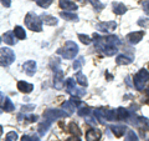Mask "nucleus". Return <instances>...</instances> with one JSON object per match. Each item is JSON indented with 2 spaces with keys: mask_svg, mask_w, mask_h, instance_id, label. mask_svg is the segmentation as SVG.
Here are the masks:
<instances>
[{
  "mask_svg": "<svg viewBox=\"0 0 149 141\" xmlns=\"http://www.w3.org/2000/svg\"><path fill=\"white\" fill-rule=\"evenodd\" d=\"M1 4H3V6L9 8L11 5V0H1Z\"/></svg>",
  "mask_w": 149,
  "mask_h": 141,
  "instance_id": "37998d69",
  "label": "nucleus"
},
{
  "mask_svg": "<svg viewBox=\"0 0 149 141\" xmlns=\"http://www.w3.org/2000/svg\"><path fill=\"white\" fill-rule=\"evenodd\" d=\"M125 141H138V136L133 130H127L125 133Z\"/></svg>",
  "mask_w": 149,
  "mask_h": 141,
  "instance_id": "c756f323",
  "label": "nucleus"
},
{
  "mask_svg": "<svg viewBox=\"0 0 149 141\" xmlns=\"http://www.w3.org/2000/svg\"><path fill=\"white\" fill-rule=\"evenodd\" d=\"M76 81L80 84V85H82V86H87V84H88L87 82V78L82 73H80V71L76 74Z\"/></svg>",
  "mask_w": 149,
  "mask_h": 141,
  "instance_id": "bb28decb",
  "label": "nucleus"
},
{
  "mask_svg": "<svg viewBox=\"0 0 149 141\" xmlns=\"http://www.w3.org/2000/svg\"><path fill=\"white\" fill-rule=\"evenodd\" d=\"M17 89L19 91L24 92V94H29L32 91V89H34V85L32 84H29L26 81H22V80H20V81L17 82Z\"/></svg>",
  "mask_w": 149,
  "mask_h": 141,
  "instance_id": "ddd939ff",
  "label": "nucleus"
},
{
  "mask_svg": "<svg viewBox=\"0 0 149 141\" xmlns=\"http://www.w3.org/2000/svg\"><path fill=\"white\" fill-rule=\"evenodd\" d=\"M62 109H63L65 111H67V114H68V115H71L72 112L76 110V106L72 104L71 100H68V101H65L63 104H62Z\"/></svg>",
  "mask_w": 149,
  "mask_h": 141,
  "instance_id": "b1692460",
  "label": "nucleus"
},
{
  "mask_svg": "<svg viewBox=\"0 0 149 141\" xmlns=\"http://www.w3.org/2000/svg\"><path fill=\"white\" fill-rule=\"evenodd\" d=\"M127 11V8H125L124 4L122 3H114L113 4V13L117 14V15H122Z\"/></svg>",
  "mask_w": 149,
  "mask_h": 141,
  "instance_id": "6ab92c4d",
  "label": "nucleus"
},
{
  "mask_svg": "<svg viewBox=\"0 0 149 141\" xmlns=\"http://www.w3.org/2000/svg\"><path fill=\"white\" fill-rule=\"evenodd\" d=\"M71 102H72V104L76 106V107L81 105V100L78 99V96H72V97H71Z\"/></svg>",
  "mask_w": 149,
  "mask_h": 141,
  "instance_id": "ea45409f",
  "label": "nucleus"
},
{
  "mask_svg": "<svg viewBox=\"0 0 149 141\" xmlns=\"http://www.w3.org/2000/svg\"><path fill=\"white\" fill-rule=\"evenodd\" d=\"M144 36V31H133L129 32L127 35V41H129L130 44H138L139 41L143 39Z\"/></svg>",
  "mask_w": 149,
  "mask_h": 141,
  "instance_id": "6e6552de",
  "label": "nucleus"
},
{
  "mask_svg": "<svg viewBox=\"0 0 149 141\" xmlns=\"http://www.w3.org/2000/svg\"><path fill=\"white\" fill-rule=\"evenodd\" d=\"M61 18H63V19H66V20H68V21H78V16L76 15V14H73V13H70V11H61Z\"/></svg>",
  "mask_w": 149,
  "mask_h": 141,
  "instance_id": "5701e85b",
  "label": "nucleus"
},
{
  "mask_svg": "<svg viewBox=\"0 0 149 141\" xmlns=\"http://www.w3.org/2000/svg\"><path fill=\"white\" fill-rule=\"evenodd\" d=\"M68 131H70V133H72L73 135H76V136H80L82 134L80 128H78L77 124H74V123H71L68 125Z\"/></svg>",
  "mask_w": 149,
  "mask_h": 141,
  "instance_id": "c85d7f7f",
  "label": "nucleus"
},
{
  "mask_svg": "<svg viewBox=\"0 0 149 141\" xmlns=\"http://www.w3.org/2000/svg\"><path fill=\"white\" fill-rule=\"evenodd\" d=\"M148 141H149V140H148Z\"/></svg>",
  "mask_w": 149,
  "mask_h": 141,
  "instance_id": "a18cd8bd",
  "label": "nucleus"
},
{
  "mask_svg": "<svg viewBox=\"0 0 149 141\" xmlns=\"http://www.w3.org/2000/svg\"><path fill=\"white\" fill-rule=\"evenodd\" d=\"M104 40H106V43L111 46H118L120 44L118 36H116V35H107V36H104Z\"/></svg>",
  "mask_w": 149,
  "mask_h": 141,
  "instance_id": "a211bd4d",
  "label": "nucleus"
},
{
  "mask_svg": "<svg viewBox=\"0 0 149 141\" xmlns=\"http://www.w3.org/2000/svg\"><path fill=\"white\" fill-rule=\"evenodd\" d=\"M51 4H52V0H37V5H39L40 8H49Z\"/></svg>",
  "mask_w": 149,
  "mask_h": 141,
  "instance_id": "473e14b6",
  "label": "nucleus"
},
{
  "mask_svg": "<svg viewBox=\"0 0 149 141\" xmlns=\"http://www.w3.org/2000/svg\"><path fill=\"white\" fill-rule=\"evenodd\" d=\"M103 115H104L106 121L117 120V111H114V110H103Z\"/></svg>",
  "mask_w": 149,
  "mask_h": 141,
  "instance_id": "4be33fe9",
  "label": "nucleus"
},
{
  "mask_svg": "<svg viewBox=\"0 0 149 141\" xmlns=\"http://www.w3.org/2000/svg\"><path fill=\"white\" fill-rule=\"evenodd\" d=\"M116 27H117V24H116L114 21H104V23L97 24V30L102 31V32H111V31H113Z\"/></svg>",
  "mask_w": 149,
  "mask_h": 141,
  "instance_id": "0eeeda50",
  "label": "nucleus"
},
{
  "mask_svg": "<svg viewBox=\"0 0 149 141\" xmlns=\"http://www.w3.org/2000/svg\"><path fill=\"white\" fill-rule=\"evenodd\" d=\"M90 114H91V109H88V107H81V109L78 110V115L82 117H87Z\"/></svg>",
  "mask_w": 149,
  "mask_h": 141,
  "instance_id": "f704fd0d",
  "label": "nucleus"
},
{
  "mask_svg": "<svg viewBox=\"0 0 149 141\" xmlns=\"http://www.w3.org/2000/svg\"><path fill=\"white\" fill-rule=\"evenodd\" d=\"M25 24L32 31H36V32L42 31V20L34 13H29L25 16Z\"/></svg>",
  "mask_w": 149,
  "mask_h": 141,
  "instance_id": "f03ea898",
  "label": "nucleus"
},
{
  "mask_svg": "<svg viewBox=\"0 0 149 141\" xmlns=\"http://www.w3.org/2000/svg\"><path fill=\"white\" fill-rule=\"evenodd\" d=\"M57 54H60L65 59H74V56L78 54V46L73 41H66L63 48L57 50Z\"/></svg>",
  "mask_w": 149,
  "mask_h": 141,
  "instance_id": "f257e3e1",
  "label": "nucleus"
},
{
  "mask_svg": "<svg viewBox=\"0 0 149 141\" xmlns=\"http://www.w3.org/2000/svg\"><path fill=\"white\" fill-rule=\"evenodd\" d=\"M16 140H17V134L15 133V131H10V133H8L5 141H16Z\"/></svg>",
  "mask_w": 149,
  "mask_h": 141,
  "instance_id": "e433bc0d",
  "label": "nucleus"
},
{
  "mask_svg": "<svg viewBox=\"0 0 149 141\" xmlns=\"http://www.w3.org/2000/svg\"><path fill=\"white\" fill-rule=\"evenodd\" d=\"M35 109V105H24L21 107V111H31V110H34Z\"/></svg>",
  "mask_w": 149,
  "mask_h": 141,
  "instance_id": "79ce46f5",
  "label": "nucleus"
},
{
  "mask_svg": "<svg viewBox=\"0 0 149 141\" xmlns=\"http://www.w3.org/2000/svg\"><path fill=\"white\" fill-rule=\"evenodd\" d=\"M0 61H1V66H9L15 61V53L9 49V48H1V53H0Z\"/></svg>",
  "mask_w": 149,
  "mask_h": 141,
  "instance_id": "20e7f679",
  "label": "nucleus"
},
{
  "mask_svg": "<svg viewBox=\"0 0 149 141\" xmlns=\"http://www.w3.org/2000/svg\"><path fill=\"white\" fill-rule=\"evenodd\" d=\"M142 8H143L144 13L149 16V0H144V1L142 3Z\"/></svg>",
  "mask_w": 149,
  "mask_h": 141,
  "instance_id": "58836bf2",
  "label": "nucleus"
},
{
  "mask_svg": "<svg viewBox=\"0 0 149 141\" xmlns=\"http://www.w3.org/2000/svg\"><path fill=\"white\" fill-rule=\"evenodd\" d=\"M117 120H129V111L127 109H124V107H118L117 110Z\"/></svg>",
  "mask_w": 149,
  "mask_h": 141,
  "instance_id": "dca6fc26",
  "label": "nucleus"
},
{
  "mask_svg": "<svg viewBox=\"0 0 149 141\" xmlns=\"http://www.w3.org/2000/svg\"><path fill=\"white\" fill-rule=\"evenodd\" d=\"M78 39L81 40V43L82 44H85V45H88L91 43V37L88 36V35H83V34H78Z\"/></svg>",
  "mask_w": 149,
  "mask_h": 141,
  "instance_id": "72a5a7b5",
  "label": "nucleus"
},
{
  "mask_svg": "<svg viewBox=\"0 0 149 141\" xmlns=\"http://www.w3.org/2000/svg\"><path fill=\"white\" fill-rule=\"evenodd\" d=\"M93 114H95V117L97 119V121H100L101 124L106 123V119H104V115H103V111L102 110L96 109V110H93Z\"/></svg>",
  "mask_w": 149,
  "mask_h": 141,
  "instance_id": "cd10ccee",
  "label": "nucleus"
},
{
  "mask_svg": "<svg viewBox=\"0 0 149 141\" xmlns=\"http://www.w3.org/2000/svg\"><path fill=\"white\" fill-rule=\"evenodd\" d=\"M14 109H15V106H14L13 101L9 97H4V95L1 94V110L5 112H10Z\"/></svg>",
  "mask_w": 149,
  "mask_h": 141,
  "instance_id": "f8f14e48",
  "label": "nucleus"
},
{
  "mask_svg": "<svg viewBox=\"0 0 149 141\" xmlns=\"http://www.w3.org/2000/svg\"><path fill=\"white\" fill-rule=\"evenodd\" d=\"M66 116H68L67 112L57 110V109H49V110H46L44 112L45 120H49V121H51V123L55 121V120H57V119H61V117H66Z\"/></svg>",
  "mask_w": 149,
  "mask_h": 141,
  "instance_id": "39448f33",
  "label": "nucleus"
},
{
  "mask_svg": "<svg viewBox=\"0 0 149 141\" xmlns=\"http://www.w3.org/2000/svg\"><path fill=\"white\" fill-rule=\"evenodd\" d=\"M41 20L47 25H57V19L55 16H51V15H45V14H42V15H41Z\"/></svg>",
  "mask_w": 149,
  "mask_h": 141,
  "instance_id": "412c9836",
  "label": "nucleus"
},
{
  "mask_svg": "<svg viewBox=\"0 0 149 141\" xmlns=\"http://www.w3.org/2000/svg\"><path fill=\"white\" fill-rule=\"evenodd\" d=\"M51 121H49V120H46V121H44V123H41L40 125H39V129H37V131H39V134L41 135V136H44L46 133H47V130L50 129V126H51Z\"/></svg>",
  "mask_w": 149,
  "mask_h": 141,
  "instance_id": "aec40b11",
  "label": "nucleus"
},
{
  "mask_svg": "<svg viewBox=\"0 0 149 141\" xmlns=\"http://www.w3.org/2000/svg\"><path fill=\"white\" fill-rule=\"evenodd\" d=\"M22 69H24V71L29 75V76H34L35 73H36V63L34 60H29V61L24 63Z\"/></svg>",
  "mask_w": 149,
  "mask_h": 141,
  "instance_id": "1a4fd4ad",
  "label": "nucleus"
},
{
  "mask_svg": "<svg viewBox=\"0 0 149 141\" xmlns=\"http://www.w3.org/2000/svg\"><path fill=\"white\" fill-rule=\"evenodd\" d=\"M149 81V71H147L146 69H142L136 74L134 76V86L137 87V90L142 91L144 89V85L146 82Z\"/></svg>",
  "mask_w": 149,
  "mask_h": 141,
  "instance_id": "7ed1b4c3",
  "label": "nucleus"
},
{
  "mask_svg": "<svg viewBox=\"0 0 149 141\" xmlns=\"http://www.w3.org/2000/svg\"><path fill=\"white\" fill-rule=\"evenodd\" d=\"M66 141H81V139L78 137V136H76V135H73V136H71V137H68Z\"/></svg>",
  "mask_w": 149,
  "mask_h": 141,
  "instance_id": "c03bdc74",
  "label": "nucleus"
},
{
  "mask_svg": "<svg viewBox=\"0 0 149 141\" xmlns=\"http://www.w3.org/2000/svg\"><path fill=\"white\" fill-rule=\"evenodd\" d=\"M102 133L98 129H91L86 133V140L87 141H100Z\"/></svg>",
  "mask_w": 149,
  "mask_h": 141,
  "instance_id": "9d476101",
  "label": "nucleus"
},
{
  "mask_svg": "<svg viewBox=\"0 0 149 141\" xmlns=\"http://www.w3.org/2000/svg\"><path fill=\"white\" fill-rule=\"evenodd\" d=\"M25 119L29 121V123H34V121L37 120V116L36 115H25Z\"/></svg>",
  "mask_w": 149,
  "mask_h": 141,
  "instance_id": "a19ab883",
  "label": "nucleus"
},
{
  "mask_svg": "<svg viewBox=\"0 0 149 141\" xmlns=\"http://www.w3.org/2000/svg\"><path fill=\"white\" fill-rule=\"evenodd\" d=\"M90 1H91L92 5L95 6V10H96V11H101L102 9L104 8V4H102L100 0H90Z\"/></svg>",
  "mask_w": 149,
  "mask_h": 141,
  "instance_id": "7c9ffc66",
  "label": "nucleus"
},
{
  "mask_svg": "<svg viewBox=\"0 0 149 141\" xmlns=\"http://www.w3.org/2000/svg\"><path fill=\"white\" fill-rule=\"evenodd\" d=\"M14 34L17 39H26V32H25V29L21 26H15V29H14Z\"/></svg>",
  "mask_w": 149,
  "mask_h": 141,
  "instance_id": "393cba45",
  "label": "nucleus"
},
{
  "mask_svg": "<svg viewBox=\"0 0 149 141\" xmlns=\"http://www.w3.org/2000/svg\"><path fill=\"white\" fill-rule=\"evenodd\" d=\"M116 61H117L118 65H128V64L132 63V59L127 58L125 55H118L117 59H116Z\"/></svg>",
  "mask_w": 149,
  "mask_h": 141,
  "instance_id": "a878e982",
  "label": "nucleus"
},
{
  "mask_svg": "<svg viewBox=\"0 0 149 141\" xmlns=\"http://www.w3.org/2000/svg\"><path fill=\"white\" fill-rule=\"evenodd\" d=\"M111 130L116 137H120V136H123L127 133V129H125V126H123V125H114L111 128Z\"/></svg>",
  "mask_w": 149,
  "mask_h": 141,
  "instance_id": "2eb2a0df",
  "label": "nucleus"
},
{
  "mask_svg": "<svg viewBox=\"0 0 149 141\" xmlns=\"http://www.w3.org/2000/svg\"><path fill=\"white\" fill-rule=\"evenodd\" d=\"M138 25L142 27H149V19H146V18L138 19Z\"/></svg>",
  "mask_w": 149,
  "mask_h": 141,
  "instance_id": "c9c22d12",
  "label": "nucleus"
},
{
  "mask_svg": "<svg viewBox=\"0 0 149 141\" xmlns=\"http://www.w3.org/2000/svg\"><path fill=\"white\" fill-rule=\"evenodd\" d=\"M60 8L65 11H74L77 10V4L70 0H60Z\"/></svg>",
  "mask_w": 149,
  "mask_h": 141,
  "instance_id": "9b49d317",
  "label": "nucleus"
},
{
  "mask_svg": "<svg viewBox=\"0 0 149 141\" xmlns=\"http://www.w3.org/2000/svg\"><path fill=\"white\" fill-rule=\"evenodd\" d=\"M66 87H67V91L71 94L72 96H77L78 89L76 87V82H74V80L72 78H68L66 80Z\"/></svg>",
  "mask_w": 149,
  "mask_h": 141,
  "instance_id": "4468645a",
  "label": "nucleus"
},
{
  "mask_svg": "<svg viewBox=\"0 0 149 141\" xmlns=\"http://www.w3.org/2000/svg\"><path fill=\"white\" fill-rule=\"evenodd\" d=\"M54 85L57 90L63 87V73L60 68L54 69Z\"/></svg>",
  "mask_w": 149,
  "mask_h": 141,
  "instance_id": "423d86ee",
  "label": "nucleus"
},
{
  "mask_svg": "<svg viewBox=\"0 0 149 141\" xmlns=\"http://www.w3.org/2000/svg\"><path fill=\"white\" fill-rule=\"evenodd\" d=\"M21 141H40V139H39V136H22V139H21Z\"/></svg>",
  "mask_w": 149,
  "mask_h": 141,
  "instance_id": "4c0bfd02",
  "label": "nucleus"
},
{
  "mask_svg": "<svg viewBox=\"0 0 149 141\" xmlns=\"http://www.w3.org/2000/svg\"><path fill=\"white\" fill-rule=\"evenodd\" d=\"M85 64V58H78L77 60H74L73 63V69L74 70H80L82 68V65Z\"/></svg>",
  "mask_w": 149,
  "mask_h": 141,
  "instance_id": "2f4dec72",
  "label": "nucleus"
},
{
  "mask_svg": "<svg viewBox=\"0 0 149 141\" xmlns=\"http://www.w3.org/2000/svg\"><path fill=\"white\" fill-rule=\"evenodd\" d=\"M3 40L4 43L8 44V45H15L16 41H15V37H14V31H8L3 35Z\"/></svg>",
  "mask_w": 149,
  "mask_h": 141,
  "instance_id": "f3484780",
  "label": "nucleus"
}]
</instances>
